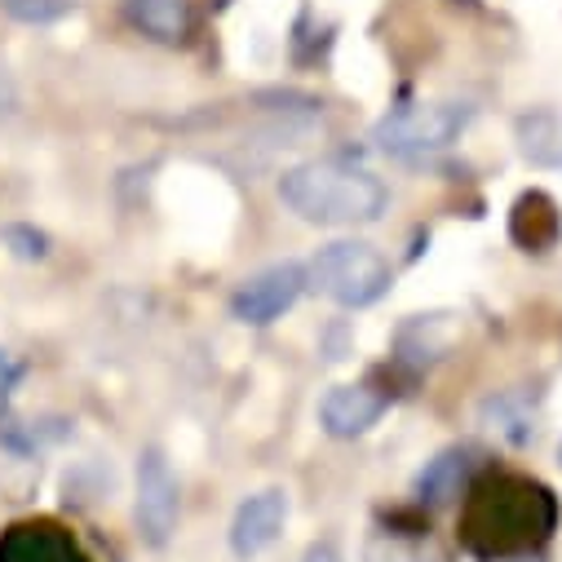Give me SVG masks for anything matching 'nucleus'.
<instances>
[{"instance_id":"nucleus-1","label":"nucleus","mask_w":562,"mask_h":562,"mask_svg":"<svg viewBox=\"0 0 562 562\" xmlns=\"http://www.w3.org/2000/svg\"><path fill=\"white\" fill-rule=\"evenodd\" d=\"M558 527V501L544 483L522 474H487L465 492L461 544L479 558L536 553Z\"/></svg>"},{"instance_id":"nucleus-2","label":"nucleus","mask_w":562,"mask_h":562,"mask_svg":"<svg viewBox=\"0 0 562 562\" xmlns=\"http://www.w3.org/2000/svg\"><path fill=\"white\" fill-rule=\"evenodd\" d=\"M279 200L311 226H368L385 213L390 191L368 169L341 160H311L279 178Z\"/></svg>"},{"instance_id":"nucleus-3","label":"nucleus","mask_w":562,"mask_h":562,"mask_svg":"<svg viewBox=\"0 0 562 562\" xmlns=\"http://www.w3.org/2000/svg\"><path fill=\"white\" fill-rule=\"evenodd\" d=\"M390 284H394L390 261L363 239L324 244L306 266V289L324 293L328 302H337L346 311H363V306L381 302L390 293Z\"/></svg>"},{"instance_id":"nucleus-4","label":"nucleus","mask_w":562,"mask_h":562,"mask_svg":"<svg viewBox=\"0 0 562 562\" xmlns=\"http://www.w3.org/2000/svg\"><path fill=\"white\" fill-rule=\"evenodd\" d=\"M465 124H470V106L461 102H416V106L390 111L372 137L394 160H426V156L448 151Z\"/></svg>"},{"instance_id":"nucleus-5","label":"nucleus","mask_w":562,"mask_h":562,"mask_svg":"<svg viewBox=\"0 0 562 562\" xmlns=\"http://www.w3.org/2000/svg\"><path fill=\"white\" fill-rule=\"evenodd\" d=\"M137 536L151 549H165L178 531V514H182V492L178 479L169 470V457L160 448H143L137 457Z\"/></svg>"},{"instance_id":"nucleus-6","label":"nucleus","mask_w":562,"mask_h":562,"mask_svg":"<svg viewBox=\"0 0 562 562\" xmlns=\"http://www.w3.org/2000/svg\"><path fill=\"white\" fill-rule=\"evenodd\" d=\"M302 293H306V266L279 261V266H266L252 279H244V284L235 289V297H231V315L239 324L261 328V324H274L284 311H293Z\"/></svg>"},{"instance_id":"nucleus-7","label":"nucleus","mask_w":562,"mask_h":562,"mask_svg":"<svg viewBox=\"0 0 562 562\" xmlns=\"http://www.w3.org/2000/svg\"><path fill=\"white\" fill-rule=\"evenodd\" d=\"M289 522V496L279 487H266V492H252L239 509H235V522H231V549L235 558H257L266 553L279 531Z\"/></svg>"},{"instance_id":"nucleus-8","label":"nucleus","mask_w":562,"mask_h":562,"mask_svg":"<svg viewBox=\"0 0 562 562\" xmlns=\"http://www.w3.org/2000/svg\"><path fill=\"white\" fill-rule=\"evenodd\" d=\"M0 562H89V553L58 522L32 518L0 531Z\"/></svg>"},{"instance_id":"nucleus-9","label":"nucleus","mask_w":562,"mask_h":562,"mask_svg":"<svg viewBox=\"0 0 562 562\" xmlns=\"http://www.w3.org/2000/svg\"><path fill=\"white\" fill-rule=\"evenodd\" d=\"M385 407H390V398L381 390H372V385H337L319 403V426L333 439H359L385 416Z\"/></svg>"},{"instance_id":"nucleus-10","label":"nucleus","mask_w":562,"mask_h":562,"mask_svg":"<svg viewBox=\"0 0 562 562\" xmlns=\"http://www.w3.org/2000/svg\"><path fill=\"white\" fill-rule=\"evenodd\" d=\"M483 465V452L470 448V443H457V448H443L435 461H426V470L416 474V501L420 505H452L461 492H470V479L479 474Z\"/></svg>"},{"instance_id":"nucleus-11","label":"nucleus","mask_w":562,"mask_h":562,"mask_svg":"<svg viewBox=\"0 0 562 562\" xmlns=\"http://www.w3.org/2000/svg\"><path fill=\"white\" fill-rule=\"evenodd\" d=\"M124 19L160 45H182L195 27L191 0H124Z\"/></svg>"},{"instance_id":"nucleus-12","label":"nucleus","mask_w":562,"mask_h":562,"mask_svg":"<svg viewBox=\"0 0 562 562\" xmlns=\"http://www.w3.org/2000/svg\"><path fill=\"white\" fill-rule=\"evenodd\" d=\"M562 231V217H558V204L544 195V191H527L518 195L514 213H509V235L518 248L527 252H544Z\"/></svg>"},{"instance_id":"nucleus-13","label":"nucleus","mask_w":562,"mask_h":562,"mask_svg":"<svg viewBox=\"0 0 562 562\" xmlns=\"http://www.w3.org/2000/svg\"><path fill=\"white\" fill-rule=\"evenodd\" d=\"M518 151L536 169H562V115L553 111H527L514 124Z\"/></svg>"},{"instance_id":"nucleus-14","label":"nucleus","mask_w":562,"mask_h":562,"mask_svg":"<svg viewBox=\"0 0 562 562\" xmlns=\"http://www.w3.org/2000/svg\"><path fill=\"white\" fill-rule=\"evenodd\" d=\"M0 10L19 23H58L71 14V0H0Z\"/></svg>"},{"instance_id":"nucleus-15","label":"nucleus","mask_w":562,"mask_h":562,"mask_svg":"<svg viewBox=\"0 0 562 562\" xmlns=\"http://www.w3.org/2000/svg\"><path fill=\"white\" fill-rule=\"evenodd\" d=\"M19 381H23V363H19L14 355H5V350H0V412L10 407V398H14Z\"/></svg>"},{"instance_id":"nucleus-16","label":"nucleus","mask_w":562,"mask_h":562,"mask_svg":"<svg viewBox=\"0 0 562 562\" xmlns=\"http://www.w3.org/2000/svg\"><path fill=\"white\" fill-rule=\"evenodd\" d=\"M5 239H10V244H19V248H14L19 257H45V235H41V231L10 226V231H5Z\"/></svg>"},{"instance_id":"nucleus-17","label":"nucleus","mask_w":562,"mask_h":562,"mask_svg":"<svg viewBox=\"0 0 562 562\" xmlns=\"http://www.w3.org/2000/svg\"><path fill=\"white\" fill-rule=\"evenodd\" d=\"M302 562H341V553L328 544V540H315L311 549H306V558Z\"/></svg>"},{"instance_id":"nucleus-18","label":"nucleus","mask_w":562,"mask_h":562,"mask_svg":"<svg viewBox=\"0 0 562 562\" xmlns=\"http://www.w3.org/2000/svg\"><path fill=\"white\" fill-rule=\"evenodd\" d=\"M14 106V89H10V80L0 76V111H10Z\"/></svg>"},{"instance_id":"nucleus-19","label":"nucleus","mask_w":562,"mask_h":562,"mask_svg":"<svg viewBox=\"0 0 562 562\" xmlns=\"http://www.w3.org/2000/svg\"><path fill=\"white\" fill-rule=\"evenodd\" d=\"M492 562H540L536 553H514V558H492Z\"/></svg>"},{"instance_id":"nucleus-20","label":"nucleus","mask_w":562,"mask_h":562,"mask_svg":"<svg viewBox=\"0 0 562 562\" xmlns=\"http://www.w3.org/2000/svg\"><path fill=\"white\" fill-rule=\"evenodd\" d=\"M558 461H562V443H558Z\"/></svg>"}]
</instances>
